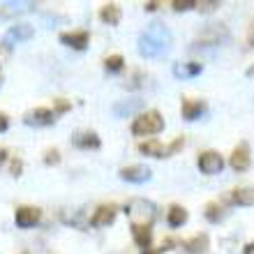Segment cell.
<instances>
[{"label": "cell", "instance_id": "obj_13", "mask_svg": "<svg viewBox=\"0 0 254 254\" xmlns=\"http://www.w3.org/2000/svg\"><path fill=\"white\" fill-rule=\"evenodd\" d=\"M206 102L203 100H183L181 104V116L185 118V121H196V118H201V116L206 114Z\"/></svg>", "mask_w": 254, "mask_h": 254}, {"label": "cell", "instance_id": "obj_24", "mask_svg": "<svg viewBox=\"0 0 254 254\" xmlns=\"http://www.w3.org/2000/svg\"><path fill=\"white\" fill-rule=\"evenodd\" d=\"M104 67H107V72H123V67H125V58H123L121 54H114V56H109L107 61H104Z\"/></svg>", "mask_w": 254, "mask_h": 254}, {"label": "cell", "instance_id": "obj_17", "mask_svg": "<svg viewBox=\"0 0 254 254\" xmlns=\"http://www.w3.org/2000/svg\"><path fill=\"white\" fill-rule=\"evenodd\" d=\"M229 201L234 206H252L254 203V190L252 188H236L229 192Z\"/></svg>", "mask_w": 254, "mask_h": 254}, {"label": "cell", "instance_id": "obj_5", "mask_svg": "<svg viewBox=\"0 0 254 254\" xmlns=\"http://www.w3.org/2000/svg\"><path fill=\"white\" fill-rule=\"evenodd\" d=\"M196 167H199L201 174L215 176V174H222L224 160H222V155L217 153V150H203V153L199 155V160H196Z\"/></svg>", "mask_w": 254, "mask_h": 254}, {"label": "cell", "instance_id": "obj_4", "mask_svg": "<svg viewBox=\"0 0 254 254\" xmlns=\"http://www.w3.org/2000/svg\"><path fill=\"white\" fill-rule=\"evenodd\" d=\"M227 40H229L227 26H222V23H210V26H206L199 33L196 44H199V47H217V44H222V42H227Z\"/></svg>", "mask_w": 254, "mask_h": 254}, {"label": "cell", "instance_id": "obj_39", "mask_svg": "<svg viewBox=\"0 0 254 254\" xmlns=\"http://www.w3.org/2000/svg\"><path fill=\"white\" fill-rule=\"evenodd\" d=\"M23 254H26V252H23Z\"/></svg>", "mask_w": 254, "mask_h": 254}, {"label": "cell", "instance_id": "obj_30", "mask_svg": "<svg viewBox=\"0 0 254 254\" xmlns=\"http://www.w3.org/2000/svg\"><path fill=\"white\" fill-rule=\"evenodd\" d=\"M183 146H185V139H183V136H181V139H176L174 143H169V146H167V157H169V155H174L176 150H181Z\"/></svg>", "mask_w": 254, "mask_h": 254}, {"label": "cell", "instance_id": "obj_19", "mask_svg": "<svg viewBox=\"0 0 254 254\" xmlns=\"http://www.w3.org/2000/svg\"><path fill=\"white\" fill-rule=\"evenodd\" d=\"M100 19L107 23V26H118L121 23V7L116 2H107V5L100 7Z\"/></svg>", "mask_w": 254, "mask_h": 254}, {"label": "cell", "instance_id": "obj_9", "mask_svg": "<svg viewBox=\"0 0 254 254\" xmlns=\"http://www.w3.org/2000/svg\"><path fill=\"white\" fill-rule=\"evenodd\" d=\"M40 220H42V210L40 208H33V206H21V208H16V213H14V222H16L19 229H30Z\"/></svg>", "mask_w": 254, "mask_h": 254}, {"label": "cell", "instance_id": "obj_33", "mask_svg": "<svg viewBox=\"0 0 254 254\" xmlns=\"http://www.w3.org/2000/svg\"><path fill=\"white\" fill-rule=\"evenodd\" d=\"M174 245H176L174 238H167V241L162 243V250H174ZM162 250H160V252H162Z\"/></svg>", "mask_w": 254, "mask_h": 254}, {"label": "cell", "instance_id": "obj_21", "mask_svg": "<svg viewBox=\"0 0 254 254\" xmlns=\"http://www.w3.org/2000/svg\"><path fill=\"white\" fill-rule=\"evenodd\" d=\"M183 250L188 254H203L208 250V236L206 234H196L194 238L183 243Z\"/></svg>", "mask_w": 254, "mask_h": 254}, {"label": "cell", "instance_id": "obj_2", "mask_svg": "<svg viewBox=\"0 0 254 254\" xmlns=\"http://www.w3.org/2000/svg\"><path fill=\"white\" fill-rule=\"evenodd\" d=\"M125 213L132 222V227H153L155 217H157V206L148 199H129Z\"/></svg>", "mask_w": 254, "mask_h": 254}, {"label": "cell", "instance_id": "obj_35", "mask_svg": "<svg viewBox=\"0 0 254 254\" xmlns=\"http://www.w3.org/2000/svg\"><path fill=\"white\" fill-rule=\"evenodd\" d=\"M243 252H245V254H254V241H252V243H248V245H245V250H243Z\"/></svg>", "mask_w": 254, "mask_h": 254}, {"label": "cell", "instance_id": "obj_36", "mask_svg": "<svg viewBox=\"0 0 254 254\" xmlns=\"http://www.w3.org/2000/svg\"><path fill=\"white\" fill-rule=\"evenodd\" d=\"M141 254H162L160 250H153V248H148V250H141Z\"/></svg>", "mask_w": 254, "mask_h": 254}, {"label": "cell", "instance_id": "obj_7", "mask_svg": "<svg viewBox=\"0 0 254 254\" xmlns=\"http://www.w3.org/2000/svg\"><path fill=\"white\" fill-rule=\"evenodd\" d=\"M116 213H118V206H116V203H102V206H97L95 208V213L90 215V227L100 229V227L114 224Z\"/></svg>", "mask_w": 254, "mask_h": 254}, {"label": "cell", "instance_id": "obj_34", "mask_svg": "<svg viewBox=\"0 0 254 254\" xmlns=\"http://www.w3.org/2000/svg\"><path fill=\"white\" fill-rule=\"evenodd\" d=\"M146 12H155V9H157V7H160V2H155V0H150V2H146Z\"/></svg>", "mask_w": 254, "mask_h": 254}, {"label": "cell", "instance_id": "obj_18", "mask_svg": "<svg viewBox=\"0 0 254 254\" xmlns=\"http://www.w3.org/2000/svg\"><path fill=\"white\" fill-rule=\"evenodd\" d=\"M188 210L183 206H178V203H174V206H169V213H167V224L171 229H178V227H183L185 222H188Z\"/></svg>", "mask_w": 254, "mask_h": 254}, {"label": "cell", "instance_id": "obj_28", "mask_svg": "<svg viewBox=\"0 0 254 254\" xmlns=\"http://www.w3.org/2000/svg\"><path fill=\"white\" fill-rule=\"evenodd\" d=\"M44 164H61V153L58 150H47V155H44Z\"/></svg>", "mask_w": 254, "mask_h": 254}, {"label": "cell", "instance_id": "obj_29", "mask_svg": "<svg viewBox=\"0 0 254 254\" xmlns=\"http://www.w3.org/2000/svg\"><path fill=\"white\" fill-rule=\"evenodd\" d=\"M65 111H69V102L67 100H56L54 102V114H65Z\"/></svg>", "mask_w": 254, "mask_h": 254}, {"label": "cell", "instance_id": "obj_26", "mask_svg": "<svg viewBox=\"0 0 254 254\" xmlns=\"http://www.w3.org/2000/svg\"><path fill=\"white\" fill-rule=\"evenodd\" d=\"M220 7V0H199L196 2V9H199L201 14H210V12H215Z\"/></svg>", "mask_w": 254, "mask_h": 254}, {"label": "cell", "instance_id": "obj_38", "mask_svg": "<svg viewBox=\"0 0 254 254\" xmlns=\"http://www.w3.org/2000/svg\"><path fill=\"white\" fill-rule=\"evenodd\" d=\"M248 76H254V65H252V67H250V69H248Z\"/></svg>", "mask_w": 254, "mask_h": 254}, {"label": "cell", "instance_id": "obj_22", "mask_svg": "<svg viewBox=\"0 0 254 254\" xmlns=\"http://www.w3.org/2000/svg\"><path fill=\"white\" fill-rule=\"evenodd\" d=\"M132 236H134V243H136L141 250H148L150 243H153V231H150V227H132Z\"/></svg>", "mask_w": 254, "mask_h": 254}, {"label": "cell", "instance_id": "obj_16", "mask_svg": "<svg viewBox=\"0 0 254 254\" xmlns=\"http://www.w3.org/2000/svg\"><path fill=\"white\" fill-rule=\"evenodd\" d=\"M203 72L201 63H176L174 65V76L176 79H192L196 74Z\"/></svg>", "mask_w": 254, "mask_h": 254}, {"label": "cell", "instance_id": "obj_8", "mask_svg": "<svg viewBox=\"0 0 254 254\" xmlns=\"http://www.w3.org/2000/svg\"><path fill=\"white\" fill-rule=\"evenodd\" d=\"M30 37H33V26H28V23H19V26H12L5 33L2 44H5L7 49H12V47H16V44H21V42H28Z\"/></svg>", "mask_w": 254, "mask_h": 254}, {"label": "cell", "instance_id": "obj_11", "mask_svg": "<svg viewBox=\"0 0 254 254\" xmlns=\"http://www.w3.org/2000/svg\"><path fill=\"white\" fill-rule=\"evenodd\" d=\"M90 42V33L88 30H72V33H61V44L74 49V51H83Z\"/></svg>", "mask_w": 254, "mask_h": 254}, {"label": "cell", "instance_id": "obj_10", "mask_svg": "<svg viewBox=\"0 0 254 254\" xmlns=\"http://www.w3.org/2000/svg\"><path fill=\"white\" fill-rule=\"evenodd\" d=\"M56 121V114L51 111V109H33V111H28L26 116H23V123L30 127H49V125H54Z\"/></svg>", "mask_w": 254, "mask_h": 254}, {"label": "cell", "instance_id": "obj_37", "mask_svg": "<svg viewBox=\"0 0 254 254\" xmlns=\"http://www.w3.org/2000/svg\"><path fill=\"white\" fill-rule=\"evenodd\" d=\"M5 160H7V150H5V148H0V164H2Z\"/></svg>", "mask_w": 254, "mask_h": 254}, {"label": "cell", "instance_id": "obj_14", "mask_svg": "<svg viewBox=\"0 0 254 254\" xmlns=\"http://www.w3.org/2000/svg\"><path fill=\"white\" fill-rule=\"evenodd\" d=\"M72 143L76 148H81V150H97V148L102 146L100 136L95 132H76L72 136Z\"/></svg>", "mask_w": 254, "mask_h": 254}, {"label": "cell", "instance_id": "obj_15", "mask_svg": "<svg viewBox=\"0 0 254 254\" xmlns=\"http://www.w3.org/2000/svg\"><path fill=\"white\" fill-rule=\"evenodd\" d=\"M143 109V102L141 100H123V102H116L114 104V116L118 118H127V116L136 114Z\"/></svg>", "mask_w": 254, "mask_h": 254}, {"label": "cell", "instance_id": "obj_12", "mask_svg": "<svg viewBox=\"0 0 254 254\" xmlns=\"http://www.w3.org/2000/svg\"><path fill=\"white\" fill-rule=\"evenodd\" d=\"M150 169L143 167V164H132V167L121 169V178L127 183H134V185H141V183L150 181Z\"/></svg>", "mask_w": 254, "mask_h": 254}, {"label": "cell", "instance_id": "obj_31", "mask_svg": "<svg viewBox=\"0 0 254 254\" xmlns=\"http://www.w3.org/2000/svg\"><path fill=\"white\" fill-rule=\"evenodd\" d=\"M21 169H23V162H21V160H14L12 162V174L14 176H21Z\"/></svg>", "mask_w": 254, "mask_h": 254}, {"label": "cell", "instance_id": "obj_1", "mask_svg": "<svg viewBox=\"0 0 254 254\" xmlns=\"http://www.w3.org/2000/svg\"><path fill=\"white\" fill-rule=\"evenodd\" d=\"M171 47V30L160 21H153L139 37V54L143 58H157Z\"/></svg>", "mask_w": 254, "mask_h": 254}, {"label": "cell", "instance_id": "obj_3", "mask_svg": "<svg viewBox=\"0 0 254 254\" xmlns=\"http://www.w3.org/2000/svg\"><path fill=\"white\" fill-rule=\"evenodd\" d=\"M164 129V118H162L160 111H143L134 118L132 123V134L134 136H153V134H160Z\"/></svg>", "mask_w": 254, "mask_h": 254}, {"label": "cell", "instance_id": "obj_20", "mask_svg": "<svg viewBox=\"0 0 254 254\" xmlns=\"http://www.w3.org/2000/svg\"><path fill=\"white\" fill-rule=\"evenodd\" d=\"M139 153L148 155V157H167V146H162L157 139H148L143 143H139Z\"/></svg>", "mask_w": 254, "mask_h": 254}, {"label": "cell", "instance_id": "obj_23", "mask_svg": "<svg viewBox=\"0 0 254 254\" xmlns=\"http://www.w3.org/2000/svg\"><path fill=\"white\" fill-rule=\"evenodd\" d=\"M203 215H206V220L208 222H213V224H217V222L224 217V210H222L220 203H215V201H210L206 206V210H203Z\"/></svg>", "mask_w": 254, "mask_h": 254}, {"label": "cell", "instance_id": "obj_32", "mask_svg": "<svg viewBox=\"0 0 254 254\" xmlns=\"http://www.w3.org/2000/svg\"><path fill=\"white\" fill-rule=\"evenodd\" d=\"M7 127H9V118L5 114H0V132H7Z\"/></svg>", "mask_w": 254, "mask_h": 254}, {"label": "cell", "instance_id": "obj_27", "mask_svg": "<svg viewBox=\"0 0 254 254\" xmlns=\"http://www.w3.org/2000/svg\"><path fill=\"white\" fill-rule=\"evenodd\" d=\"M171 7H174L176 12H188V9L196 7V2H194V0H174V2H171Z\"/></svg>", "mask_w": 254, "mask_h": 254}, {"label": "cell", "instance_id": "obj_6", "mask_svg": "<svg viewBox=\"0 0 254 254\" xmlns=\"http://www.w3.org/2000/svg\"><path fill=\"white\" fill-rule=\"evenodd\" d=\"M250 164H252V155H250V146L243 141V143H238V146L234 148V153L229 155V167L234 169V171H238V174H243V171H248Z\"/></svg>", "mask_w": 254, "mask_h": 254}, {"label": "cell", "instance_id": "obj_25", "mask_svg": "<svg viewBox=\"0 0 254 254\" xmlns=\"http://www.w3.org/2000/svg\"><path fill=\"white\" fill-rule=\"evenodd\" d=\"M7 14H14V12H30L35 7V2H30V0H26V2H7Z\"/></svg>", "mask_w": 254, "mask_h": 254}]
</instances>
